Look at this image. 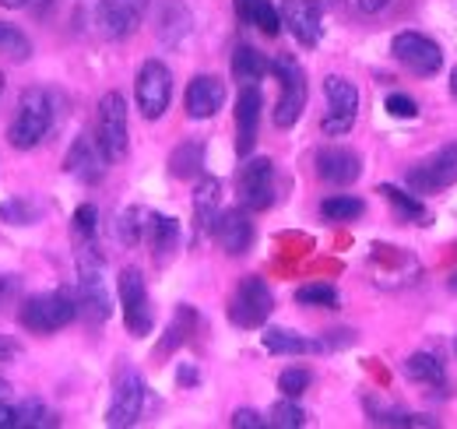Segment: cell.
Masks as SVG:
<instances>
[{"instance_id":"277c9868","label":"cell","mask_w":457,"mask_h":429,"mask_svg":"<svg viewBox=\"0 0 457 429\" xmlns=\"http://www.w3.org/2000/svg\"><path fill=\"white\" fill-rule=\"evenodd\" d=\"M271 71H275V78L282 85V96H278V106H275V127L288 130L303 116V109H306V74H303V67L288 54L275 56Z\"/></svg>"},{"instance_id":"ba28073f","label":"cell","mask_w":457,"mask_h":429,"mask_svg":"<svg viewBox=\"0 0 457 429\" xmlns=\"http://www.w3.org/2000/svg\"><path fill=\"white\" fill-rule=\"evenodd\" d=\"M404 183L411 187V194H436L444 187L457 183V141L436 148L429 159H422L415 169L404 172Z\"/></svg>"},{"instance_id":"8992f818","label":"cell","mask_w":457,"mask_h":429,"mask_svg":"<svg viewBox=\"0 0 457 429\" xmlns=\"http://www.w3.org/2000/svg\"><path fill=\"white\" fill-rule=\"evenodd\" d=\"M116 292H120V307H123V324L134 338H145L152 334V303H148V289H145V278L137 268H123L120 271V282H116Z\"/></svg>"},{"instance_id":"d6986e66","label":"cell","mask_w":457,"mask_h":429,"mask_svg":"<svg viewBox=\"0 0 457 429\" xmlns=\"http://www.w3.org/2000/svg\"><path fill=\"white\" fill-rule=\"evenodd\" d=\"M282 25H288V32L303 43V46H317L324 36L320 25V7L313 0H286L282 4Z\"/></svg>"},{"instance_id":"9c48e42d","label":"cell","mask_w":457,"mask_h":429,"mask_svg":"<svg viewBox=\"0 0 457 429\" xmlns=\"http://www.w3.org/2000/svg\"><path fill=\"white\" fill-rule=\"evenodd\" d=\"M134 96H137V109L145 120H159L172 99V74L162 60H145L141 71H137V85H134Z\"/></svg>"},{"instance_id":"f5cc1de1","label":"cell","mask_w":457,"mask_h":429,"mask_svg":"<svg viewBox=\"0 0 457 429\" xmlns=\"http://www.w3.org/2000/svg\"><path fill=\"white\" fill-rule=\"evenodd\" d=\"M454 352H457V341H454Z\"/></svg>"},{"instance_id":"3957f363","label":"cell","mask_w":457,"mask_h":429,"mask_svg":"<svg viewBox=\"0 0 457 429\" xmlns=\"http://www.w3.org/2000/svg\"><path fill=\"white\" fill-rule=\"evenodd\" d=\"M78 314H81L78 310V292L74 289H60V292H46V296L25 299L18 321L32 334H54L60 327H67Z\"/></svg>"},{"instance_id":"d4e9b609","label":"cell","mask_w":457,"mask_h":429,"mask_svg":"<svg viewBox=\"0 0 457 429\" xmlns=\"http://www.w3.org/2000/svg\"><path fill=\"white\" fill-rule=\"evenodd\" d=\"M268 71H271V63L264 60L261 50H253V46H246V43H239V46L232 50V78H236V81L257 85Z\"/></svg>"},{"instance_id":"5b68a950","label":"cell","mask_w":457,"mask_h":429,"mask_svg":"<svg viewBox=\"0 0 457 429\" xmlns=\"http://www.w3.org/2000/svg\"><path fill=\"white\" fill-rule=\"evenodd\" d=\"M275 310V296L271 289L264 285V278L257 274H246L236 292H232V303H228V321L236 327H264V321L271 317Z\"/></svg>"},{"instance_id":"e0dca14e","label":"cell","mask_w":457,"mask_h":429,"mask_svg":"<svg viewBox=\"0 0 457 429\" xmlns=\"http://www.w3.org/2000/svg\"><path fill=\"white\" fill-rule=\"evenodd\" d=\"M212 236L219 240V247L226 250L228 257L246 254V250H250V243H253V222H250L246 208H228V212L219 214V222H215V229H212Z\"/></svg>"},{"instance_id":"d6a6232c","label":"cell","mask_w":457,"mask_h":429,"mask_svg":"<svg viewBox=\"0 0 457 429\" xmlns=\"http://www.w3.org/2000/svg\"><path fill=\"white\" fill-rule=\"evenodd\" d=\"M268 426L299 429V426H306V412L295 405V398H286V401H278V405L271 408V423H268Z\"/></svg>"},{"instance_id":"83f0119b","label":"cell","mask_w":457,"mask_h":429,"mask_svg":"<svg viewBox=\"0 0 457 429\" xmlns=\"http://www.w3.org/2000/svg\"><path fill=\"white\" fill-rule=\"evenodd\" d=\"M380 194H384V201H391V205H395V212H398L404 222H419V225H426V222H429L426 205H422L415 194H404V190L395 187V183H384V187H380Z\"/></svg>"},{"instance_id":"4fadbf2b","label":"cell","mask_w":457,"mask_h":429,"mask_svg":"<svg viewBox=\"0 0 457 429\" xmlns=\"http://www.w3.org/2000/svg\"><path fill=\"white\" fill-rule=\"evenodd\" d=\"M148 7H152V0H99L96 25L106 39H127V36L137 32Z\"/></svg>"},{"instance_id":"7a4b0ae2","label":"cell","mask_w":457,"mask_h":429,"mask_svg":"<svg viewBox=\"0 0 457 429\" xmlns=\"http://www.w3.org/2000/svg\"><path fill=\"white\" fill-rule=\"evenodd\" d=\"M50 127H54V103H50V96L43 88H25L21 99H18V113H14V120L7 127L11 148H18V152L36 148L50 134Z\"/></svg>"},{"instance_id":"1f68e13d","label":"cell","mask_w":457,"mask_h":429,"mask_svg":"<svg viewBox=\"0 0 457 429\" xmlns=\"http://www.w3.org/2000/svg\"><path fill=\"white\" fill-rule=\"evenodd\" d=\"M0 54L18 60V63H25V60L32 56V43H29L14 25H4V21H0Z\"/></svg>"},{"instance_id":"2e32d148","label":"cell","mask_w":457,"mask_h":429,"mask_svg":"<svg viewBox=\"0 0 457 429\" xmlns=\"http://www.w3.org/2000/svg\"><path fill=\"white\" fill-rule=\"evenodd\" d=\"M261 109L264 99L257 92V85H243L239 99H236V156H250L257 145V123H261Z\"/></svg>"},{"instance_id":"7402d4cb","label":"cell","mask_w":457,"mask_h":429,"mask_svg":"<svg viewBox=\"0 0 457 429\" xmlns=\"http://www.w3.org/2000/svg\"><path fill=\"white\" fill-rule=\"evenodd\" d=\"M190 29H194V18H190L187 4H183V0H162V7H159V25H155L162 46H179V43L190 36Z\"/></svg>"},{"instance_id":"30bf717a","label":"cell","mask_w":457,"mask_h":429,"mask_svg":"<svg viewBox=\"0 0 457 429\" xmlns=\"http://www.w3.org/2000/svg\"><path fill=\"white\" fill-rule=\"evenodd\" d=\"M391 54L398 63H404L411 74H419V78H433V74H440V67H444V50H440V43H433L429 36H422V32H398L395 36V43H391Z\"/></svg>"},{"instance_id":"74e56055","label":"cell","mask_w":457,"mask_h":429,"mask_svg":"<svg viewBox=\"0 0 457 429\" xmlns=\"http://www.w3.org/2000/svg\"><path fill=\"white\" fill-rule=\"evenodd\" d=\"M18 412H21V426H54V423H57L54 412H50L43 401H36V398H29Z\"/></svg>"},{"instance_id":"cb8c5ba5","label":"cell","mask_w":457,"mask_h":429,"mask_svg":"<svg viewBox=\"0 0 457 429\" xmlns=\"http://www.w3.org/2000/svg\"><path fill=\"white\" fill-rule=\"evenodd\" d=\"M261 341H264V349L271 356H310V352H324L320 341H310V338H303V334H295L288 327H264Z\"/></svg>"},{"instance_id":"484cf974","label":"cell","mask_w":457,"mask_h":429,"mask_svg":"<svg viewBox=\"0 0 457 429\" xmlns=\"http://www.w3.org/2000/svg\"><path fill=\"white\" fill-rule=\"evenodd\" d=\"M404 376L415 380V383H429V387H447V376H444V363L429 352H415L404 359Z\"/></svg>"},{"instance_id":"7c38bea8","label":"cell","mask_w":457,"mask_h":429,"mask_svg":"<svg viewBox=\"0 0 457 429\" xmlns=\"http://www.w3.org/2000/svg\"><path fill=\"white\" fill-rule=\"evenodd\" d=\"M96 141L103 145L106 159L116 162L127 156V99L120 92H106L99 99V130Z\"/></svg>"},{"instance_id":"ac0fdd59","label":"cell","mask_w":457,"mask_h":429,"mask_svg":"<svg viewBox=\"0 0 457 429\" xmlns=\"http://www.w3.org/2000/svg\"><path fill=\"white\" fill-rule=\"evenodd\" d=\"M226 103V85L215 78V74H197L190 85H187V99H183V106H187V116L190 120H208V116H215L219 109Z\"/></svg>"},{"instance_id":"ee69618b","label":"cell","mask_w":457,"mask_h":429,"mask_svg":"<svg viewBox=\"0 0 457 429\" xmlns=\"http://www.w3.org/2000/svg\"><path fill=\"white\" fill-rule=\"evenodd\" d=\"M18 356H21V345L0 334V363H11V359H18Z\"/></svg>"},{"instance_id":"60d3db41","label":"cell","mask_w":457,"mask_h":429,"mask_svg":"<svg viewBox=\"0 0 457 429\" xmlns=\"http://www.w3.org/2000/svg\"><path fill=\"white\" fill-rule=\"evenodd\" d=\"M264 426H268V419L261 412H253V408H236L232 412V429H264Z\"/></svg>"},{"instance_id":"7bdbcfd3","label":"cell","mask_w":457,"mask_h":429,"mask_svg":"<svg viewBox=\"0 0 457 429\" xmlns=\"http://www.w3.org/2000/svg\"><path fill=\"white\" fill-rule=\"evenodd\" d=\"M257 4H261V0H232L236 18H239L243 25H253V11H257Z\"/></svg>"},{"instance_id":"b9f144b4","label":"cell","mask_w":457,"mask_h":429,"mask_svg":"<svg viewBox=\"0 0 457 429\" xmlns=\"http://www.w3.org/2000/svg\"><path fill=\"white\" fill-rule=\"evenodd\" d=\"M21 426V412L7 401H0V429H18Z\"/></svg>"},{"instance_id":"f6af8a7d","label":"cell","mask_w":457,"mask_h":429,"mask_svg":"<svg viewBox=\"0 0 457 429\" xmlns=\"http://www.w3.org/2000/svg\"><path fill=\"white\" fill-rule=\"evenodd\" d=\"M355 4H359V7L366 11V14H377V11H384V7L391 4V0H355Z\"/></svg>"},{"instance_id":"ffe728a7","label":"cell","mask_w":457,"mask_h":429,"mask_svg":"<svg viewBox=\"0 0 457 429\" xmlns=\"http://www.w3.org/2000/svg\"><path fill=\"white\" fill-rule=\"evenodd\" d=\"M362 172V159L352 152V148H320L317 152V176L331 187H348L355 183Z\"/></svg>"},{"instance_id":"6da1fadb","label":"cell","mask_w":457,"mask_h":429,"mask_svg":"<svg viewBox=\"0 0 457 429\" xmlns=\"http://www.w3.org/2000/svg\"><path fill=\"white\" fill-rule=\"evenodd\" d=\"M103 254L92 243H78V310L88 317V321H110L113 314V303H110V292H106V278H103Z\"/></svg>"},{"instance_id":"4dcf8cb0","label":"cell","mask_w":457,"mask_h":429,"mask_svg":"<svg viewBox=\"0 0 457 429\" xmlns=\"http://www.w3.org/2000/svg\"><path fill=\"white\" fill-rule=\"evenodd\" d=\"M362 212H366V205L359 198H348V194H335V198H328L320 205V214L328 222H352V218H359Z\"/></svg>"},{"instance_id":"f546056e","label":"cell","mask_w":457,"mask_h":429,"mask_svg":"<svg viewBox=\"0 0 457 429\" xmlns=\"http://www.w3.org/2000/svg\"><path fill=\"white\" fill-rule=\"evenodd\" d=\"M295 303L303 307H324V310H335L338 307V289L328 285V282H310L303 289H295Z\"/></svg>"},{"instance_id":"603a6c76","label":"cell","mask_w":457,"mask_h":429,"mask_svg":"<svg viewBox=\"0 0 457 429\" xmlns=\"http://www.w3.org/2000/svg\"><path fill=\"white\" fill-rule=\"evenodd\" d=\"M219 208H222V183L215 176H201L197 180V190H194V218H197V229L201 232H212L215 222H219Z\"/></svg>"},{"instance_id":"7dc6e473","label":"cell","mask_w":457,"mask_h":429,"mask_svg":"<svg viewBox=\"0 0 457 429\" xmlns=\"http://www.w3.org/2000/svg\"><path fill=\"white\" fill-rule=\"evenodd\" d=\"M29 0H0V7H11V11H18V7H25Z\"/></svg>"},{"instance_id":"8fae6325","label":"cell","mask_w":457,"mask_h":429,"mask_svg":"<svg viewBox=\"0 0 457 429\" xmlns=\"http://www.w3.org/2000/svg\"><path fill=\"white\" fill-rule=\"evenodd\" d=\"M141 412H145V380L137 370H123L113 383V398H110V408H106V426H134L141 419Z\"/></svg>"},{"instance_id":"52a82bcc","label":"cell","mask_w":457,"mask_h":429,"mask_svg":"<svg viewBox=\"0 0 457 429\" xmlns=\"http://www.w3.org/2000/svg\"><path fill=\"white\" fill-rule=\"evenodd\" d=\"M324 96H328V113L320 120V130L331 138H342L359 116V88L342 74H331L324 78Z\"/></svg>"},{"instance_id":"44dd1931","label":"cell","mask_w":457,"mask_h":429,"mask_svg":"<svg viewBox=\"0 0 457 429\" xmlns=\"http://www.w3.org/2000/svg\"><path fill=\"white\" fill-rule=\"evenodd\" d=\"M152 254H155V265H170V257L179 250V222L170 214L152 212L148 214V232H145Z\"/></svg>"},{"instance_id":"681fc988","label":"cell","mask_w":457,"mask_h":429,"mask_svg":"<svg viewBox=\"0 0 457 429\" xmlns=\"http://www.w3.org/2000/svg\"><path fill=\"white\" fill-rule=\"evenodd\" d=\"M451 96L457 99V63H454V71H451Z\"/></svg>"},{"instance_id":"c3c4849f","label":"cell","mask_w":457,"mask_h":429,"mask_svg":"<svg viewBox=\"0 0 457 429\" xmlns=\"http://www.w3.org/2000/svg\"><path fill=\"white\" fill-rule=\"evenodd\" d=\"M7 289H14V282H7V278H0V299L7 296Z\"/></svg>"},{"instance_id":"9a60e30c","label":"cell","mask_w":457,"mask_h":429,"mask_svg":"<svg viewBox=\"0 0 457 429\" xmlns=\"http://www.w3.org/2000/svg\"><path fill=\"white\" fill-rule=\"evenodd\" d=\"M106 152H103V145L96 141V138H88V134H81V138H74V145L67 148V159H63V169L71 172V176H78L81 183H99L103 176H106Z\"/></svg>"},{"instance_id":"ab89813d","label":"cell","mask_w":457,"mask_h":429,"mask_svg":"<svg viewBox=\"0 0 457 429\" xmlns=\"http://www.w3.org/2000/svg\"><path fill=\"white\" fill-rule=\"evenodd\" d=\"M384 109H387L391 116H401V120H411V116H419V103H415V99H408V96H387Z\"/></svg>"},{"instance_id":"8d00e7d4","label":"cell","mask_w":457,"mask_h":429,"mask_svg":"<svg viewBox=\"0 0 457 429\" xmlns=\"http://www.w3.org/2000/svg\"><path fill=\"white\" fill-rule=\"evenodd\" d=\"M370 416H373V423L377 426H433V419H426V416H408V412H377V408H370Z\"/></svg>"},{"instance_id":"4316f807","label":"cell","mask_w":457,"mask_h":429,"mask_svg":"<svg viewBox=\"0 0 457 429\" xmlns=\"http://www.w3.org/2000/svg\"><path fill=\"white\" fill-rule=\"evenodd\" d=\"M201 165H204V145H201V141H183L170 156V172L176 180H194V176H201Z\"/></svg>"},{"instance_id":"f907efd6","label":"cell","mask_w":457,"mask_h":429,"mask_svg":"<svg viewBox=\"0 0 457 429\" xmlns=\"http://www.w3.org/2000/svg\"><path fill=\"white\" fill-rule=\"evenodd\" d=\"M4 394H7V383H4V380H0V398H4Z\"/></svg>"},{"instance_id":"f1b7e54d","label":"cell","mask_w":457,"mask_h":429,"mask_svg":"<svg viewBox=\"0 0 457 429\" xmlns=\"http://www.w3.org/2000/svg\"><path fill=\"white\" fill-rule=\"evenodd\" d=\"M145 232H148V212L145 208H127V212L120 214V222H116V236H120V243L123 247H137L141 240H145Z\"/></svg>"},{"instance_id":"f35d334b","label":"cell","mask_w":457,"mask_h":429,"mask_svg":"<svg viewBox=\"0 0 457 429\" xmlns=\"http://www.w3.org/2000/svg\"><path fill=\"white\" fill-rule=\"evenodd\" d=\"M0 222H14V225H32L36 208L29 201H4L0 205Z\"/></svg>"},{"instance_id":"816d5d0a","label":"cell","mask_w":457,"mask_h":429,"mask_svg":"<svg viewBox=\"0 0 457 429\" xmlns=\"http://www.w3.org/2000/svg\"><path fill=\"white\" fill-rule=\"evenodd\" d=\"M451 289H454V292H457V274H454V278H451Z\"/></svg>"},{"instance_id":"bcb514c9","label":"cell","mask_w":457,"mask_h":429,"mask_svg":"<svg viewBox=\"0 0 457 429\" xmlns=\"http://www.w3.org/2000/svg\"><path fill=\"white\" fill-rule=\"evenodd\" d=\"M176 376H179V383H197V370H190V366H183Z\"/></svg>"},{"instance_id":"836d02e7","label":"cell","mask_w":457,"mask_h":429,"mask_svg":"<svg viewBox=\"0 0 457 429\" xmlns=\"http://www.w3.org/2000/svg\"><path fill=\"white\" fill-rule=\"evenodd\" d=\"M71 222H74V240L78 243H92L96 240V232H99V212H96V205H81Z\"/></svg>"},{"instance_id":"d590c367","label":"cell","mask_w":457,"mask_h":429,"mask_svg":"<svg viewBox=\"0 0 457 429\" xmlns=\"http://www.w3.org/2000/svg\"><path fill=\"white\" fill-rule=\"evenodd\" d=\"M313 383V374L310 370H303V366H288L282 370L278 376V391L286 394V398H299V394H306V387Z\"/></svg>"},{"instance_id":"5bb4252c","label":"cell","mask_w":457,"mask_h":429,"mask_svg":"<svg viewBox=\"0 0 457 429\" xmlns=\"http://www.w3.org/2000/svg\"><path fill=\"white\" fill-rule=\"evenodd\" d=\"M239 190H243L246 212H268L275 205V165H271V159H264V156L246 159V165L239 169Z\"/></svg>"},{"instance_id":"e575fe53","label":"cell","mask_w":457,"mask_h":429,"mask_svg":"<svg viewBox=\"0 0 457 429\" xmlns=\"http://www.w3.org/2000/svg\"><path fill=\"white\" fill-rule=\"evenodd\" d=\"M253 29H261L268 39H275L282 32V11L271 0H261L257 11H253Z\"/></svg>"}]
</instances>
